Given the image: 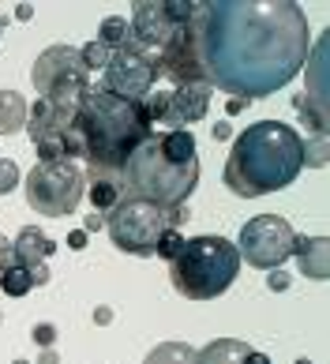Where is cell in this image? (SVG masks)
Listing matches in <instances>:
<instances>
[{
    "label": "cell",
    "mask_w": 330,
    "mask_h": 364,
    "mask_svg": "<svg viewBox=\"0 0 330 364\" xmlns=\"http://www.w3.org/2000/svg\"><path fill=\"white\" fill-rule=\"evenodd\" d=\"M143 364H196V349L188 342H158Z\"/></svg>",
    "instance_id": "cell-20"
},
{
    "label": "cell",
    "mask_w": 330,
    "mask_h": 364,
    "mask_svg": "<svg viewBox=\"0 0 330 364\" xmlns=\"http://www.w3.org/2000/svg\"><path fill=\"white\" fill-rule=\"evenodd\" d=\"M244 364H270V357H267V353H259V349H252V353L244 357Z\"/></svg>",
    "instance_id": "cell-33"
},
{
    "label": "cell",
    "mask_w": 330,
    "mask_h": 364,
    "mask_svg": "<svg viewBox=\"0 0 330 364\" xmlns=\"http://www.w3.org/2000/svg\"><path fill=\"white\" fill-rule=\"evenodd\" d=\"M16 364H31V360H16Z\"/></svg>",
    "instance_id": "cell-39"
},
{
    "label": "cell",
    "mask_w": 330,
    "mask_h": 364,
    "mask_svg": "<svg viewBox=\"0 0 330 364\" xmlns=\"http://www.w3.org/2000/svg\"><path fill=\"white\" fill-rule=\"evenodd\" d=\"M16 16H19V19H31V16H34V4H19Z\"/></svg>",
    "instance_id": "cell-37"
},
{
    "label": "cell",
    "mask_w": 330,
    "mask_h": 364,
    "mask_svg": "<svg viewBox=\"0 0 330 364\" xmlns=\"http://www.w3.org/2000/svg\"><path fill=\"white\" fill-rule=\"evenodd\" d=\"M11 248H16V263L26 267V271H31V267H38V263H46L49 255L57 252V245H53V240L41 233L38 225H23L19 237L11 240Z\"/></svg>",
    "instance_id": "cell-15"
},
{
    "label": "cell",
    "mask_w": 330,
    "mask_h": 364,
    "mask_svg": "<svg viewBox=\"0 0 330 364\" xmlns=\"http://www.w3.org/2000/svg\"><path fill=\"white\" fill-rule=\"evenodd\" d=\"M109 57H113V53H109L102 42H87L79 49V60H82V68H87V72H105Z\"/></svg>",
    "instance_id": "cell-22"
},
{
    "label": "cell",
    "mask_w": 330,
    "mask_h": 364,
    "mask_svg": "<svg viewBox=\"0 0 330 364\" xmlns=\"http://www.w3.org/2000/svg\"><path fill=\"white\" fill-rule=\"evenodd\" d=\"M293 255H297V267L304 278H312V282L330 278V240L326 237H297Z\"/></svg>",
    "instance_id": "cell-14"
},
{
    "label": "cell",
    "mask_w": 330,
    "mask_h": 364,
    "mask_svg": "<svg viewBox=\"0 0 330 364\" xmlns=\"http://www.w3.org/2000/svg\"><path fill=\"white\" fill-rule=\"evenodd\" d=\"M38 364H60V357H57V353H53V349H46V353H41V357H38Z\"/></svg>",
    "instance_id": "cell-36"
},
{
    "label": "cell",
    "mask_w": 330,
    "mask_h": 364,
    "mask_svg": "<svg viewBox=\"0 0 330 364\" xmlns=\"http://www.w3.org/2000/svg\"><path fill=\"white\" fill-rule=\"evenodd\" d=\"M304 169V139L282 120H255L233 139L222 181L233 196L255 199L289 188Z\"/></svg>",
    "instance_id": "cell-2"
},
{
    "label": "cell",
    "mask_w": 330,
    "mask_h": 364,
    "mask_svg": "<svg viewBox=\"0 0 330 364\" xmlns=\"http://www.w3.org/2000/svg\"><path fill=\"white\" fill-rule=\"evenodd\" d=\"M181 222H188V203L184 207H158V203H147V199H135V196H124L105 214L109 240L124 255H154L161 233L181 229Z\"/></svg>",
    "instance_id": "cell-6"
},
{
    "label": "cell",
    "mask_w": 330,
    "mask_h": 364,
    "mask_svg": "<svg viewBox=\"0 0 330 364\" xmlns=\"http://www.w3.org/2000/svg\"><path fill=\"white\" fill-rule=\"evenodd\" d=\"M206 83L244 102L270 98L308 64L312 34L297 0H206L196 11Z\"/></svg>",
    "instance_id": "cell-1"
},
{
    "label": "cell",
    "mask_w": 330,
    "mask_h": 364,
    "mask_svg": "<svg viewBox=\"0 0 330 364\" xmlns=\"http://www.w3.org/2000/svg\"><path fill=\"white\" fill-rule=\"evenodd\" d=\"M128 26H132L135 46L147 49V53H158L176 31V26L165 19L161 0H139V4H132V23Z\"/></svg>",
    "instance_id": "cell-13"
},
{
    "label": "cell",
    "mask_w": 330,
    "mask_h": 364,
    "mask_svg": "<svg viewBox=\"0 0 330 364\" xmlns=\"http://www.w3.org/2000/svg\"><path fill=\"white\" fill-rule=\"evenodd\" d=\"M26 128V98L16 90H0V136H16Z\"/></svg>",
    "instance_id": "cell-18"
},
{
    "label": "cell",
    "mask_w": 330,
    "mask_h": 364,
    "mask_svg": "<svg viewBox=\"0 0 330 364\" xmlns=\"http://www.w3.org/2000/svg\"><path fill=\"white\" fill-rule=\"evenodd\" d=\"M181 245H184L181 229H169V233H161V240H158V248H154V255H161V259H169V263H173V255L181 252Z\"/></svg>",
    "instance_id": "cell-23"
},
{
    "label": "cell",
    "mask_w": 330,
    "mask_h": 364,
    "mask_svg": "<svg viewBox=\"0 0 330 364\" xmlns=\"http://www.w3.org/2000/svg\"><path fill=\"white\" fill-rule=\"evenodd\" d=\"M304 166H326V136H315L312 143L304 139Z\"/></svg>",
    "instance_id": "cell-24"
},
{
    "label": "cell",
    "mask_w": 330,
    "mask_h": 364,
    "mask_svg": "<svg viewBox=\"0 0 330 364\" xmlns=\"http://www.w3.org/2000/svg\"><path fill=\"white\" fill-rule=\"evenodd\" d=\"M31 282H34V286H46V282H49V267H46V263L31 267Z\"/></svg>",
    "instance_id": "cell-31"
},
{
    "label": "cell",
    "mask_w": 330,
    "mask_h": 364,
    "mask_svg": "<svg viewBox=\"0 0 330 364\" xmlns=\"http://www.w3.org/2000/svg\"><path fill=\"white\" fill-rule=\"evenodd\" d=\"M87 196V173L79 161H38L26 173V203L41 218H68Z\"/></svg>",
    "instance_id": "cell-7"
},
{
    "label": "cell",
    "mask_w": 330,
    "mask_h": 364,
    "mask_svg": "<svg viewBox=\"0 0 330 364\" xmlns=\"http://www.w3.org/2000/svg\"><path fill=\"white\" fill-rule=\"evenodd\" d=\"M31 79H34L38 98L57 102V105H79V98L90 87V72L82 68L75 46H49L46 53H38Z\"/></svg>",
    "instance_id": "cell-8"
},
{
    "label": "cell",
    "mask_w": 330,
    "mask_h": 364,
    "mask_svg": "<svg viewBox=\"0 0 330 364\" xmlns=\"http://www.w3.org/2000/svg\"><path fill=\"white\" fill-rule=\"evenodd\" d=\"M247 353H252V346L240 338H214L196 349V364H244Z\"/></svg>",
    "instance_id": "cell-16"
},
{
    "label": "cell",
    "mask_w": 330,
    "mask_h": 364,
    "mask_svg": "<svg viewBox=\"0 0 330 364\" xmlns=\"http://www.w3.org/2000/svg\"><path fill=\"white\" fill-rule=\"evenodd\" d=\"M0 319H4V312H0Z\"/></svg>",
    "instance_id": "cell-40"
},
{
    "label": "cell",
    "mask_w": 330,
    "mask_h": 364,
    "mask_svg": "<svg viewBox=\"0 0 330 364\" xmlns=\"http://www.w3.org/2000/svg\"><path fill=\"white\" fill-rule=\"evenodd\" d=\"M158 57L147 53L139 46H128V49H113L105 72H102V90L117 94L124 102H143L150 90L158 87Z\"/></svg>",
    "instance_id": "cell-10"
},
{
    "label": "cell",
    "mask_w": 330,
    "mask_h": 364,
    "mask_svg": "<svg viewBox=\"0 0 330 364\" xmlns=\"http://www.w3.org/2000/svg\"><path fill=\"white\" fill-rule=\"evenodd\" d=\"M16 263V248H11V240L0 233V271H4V267H11Z\"/></svg>",
    "instance_id": "cell-28"
},
{
    "label": "cell",
    "mask_w": 330,
    "mask_h": 364,
    "mask_svg": "<svg viewBox=\"0 0 330 364\" xmlns=\"http://www.w3.org/2000/svg\"><path fill=\"white\" fill-rule=\"evenodd\" d=\"M124 196L158 207H184L199 184V146L191 132H150L120 173Z\"/></svg>",
    "instance_id": "cell-4"
},
{
    "label": "cell",
    "mask_w": 330,
    "mask_h": 364,
    "mask_svg": "<svg viewBox=\"0 0 330 364\" xmlns=\"http://www.w3.org/2000/svg\"><path fill=\"white\" fill-rule=\"evenodd\" d=\"M90 207L94 214H109L120 199H124V181L120 177H102V173H90Z\"/></svg>",
    "instance_id": "cell-17"
},
{
    "label": "cell",
    "mask_w": 330,
    "mask_h": 364,
    "mask_svg": "<svg viewBox=\"0 0 330 364\" xmlns=\"http://www.w3.org/2000/svg\"><path fill=\"white\" fill-rule=\"evenodd\" d=\"M31 338H34L41 349H53V342H57V327H53V323H34Z\"/></svg>",
    "instance_id": "cell-26"
},
{
    "label": "cell",
    "mask_w": 330,
    "mask_h": 364,
    "mask_svg": "<svg viewBox=\"0 0 330 364\" xmlns=\"http://www.w3.org/2000/svg\"><path fill=\"white\" fill-rule=\"evenodd\" d=\"M0 38H4V19H0Z\"/></svg>",
    "instance_id": "cell-38"
},
{
    "label": "cell",
    "mask_w": 330,
    "mask_h": 364,
    "mask_svg": "<svg viewBox=\"0 0 330 364\" xmlns=\"http://www.w3.org/2000/svg\"><path fill=\"white\" fill-rule=\"evenodd\" d=\"M293 225H289L282 214H255L247 218L237 233V255L247 267H259V271H278V267L293 255Z\"/></svg>",
    "instance_id": "cell-9"
},
{
    "label": "cell",
    "mask_w": 330,
    "mask_h": 364,
    "mask_svg": "<svg viewBox=\"0 0 330 364\" xmlns=\"http://www.w3.org/2000/svg\"><path fill=\"white\" fill-rule=\"evenodd\" d=\"M94 323H98V327H105V323H113V312H109V308H98V312H94Z\"/></svg>",
    "instance_id": "cell-34"
},
{
    "label": "cell",
    "mask_w": 330,
    "mask_h": 364,
    "mask_svg": "<svg viewBox=\"0 0 330 364\" xmlns=\"http://www.w3.org/2000/svg\"><path fill=\"white\" fill-rule=\"evenodd\" d=\"M75 132L82 139V158L90 173L120 177L132 151L154 132V124H150L147 102H124L102 87H87L75 109Z\"/></svg>",
    "instance_id": "cell-3"
},
{
    "label": "cell",
    "mask_w": 330,
    "mask_h": 364,
    "mask_svg": "<svg viewBox=\"0 0 330 364\" xmlns=\"http://www.w3.org/2000/svg\"><path fill=\"white\" fill-rule=\"evenodd\" d=\"M240 274V255L225 237H191L169 263L173 289L188 301H214Z\"/></svg>",
    "instance_id": "cell-5"
},
{
    "label": "cell",
    "mask_w": 330,
    "mask_h": 364,
    "mask_svg": "<svg viewBox=\"0 0 330 364\" xmlns=\"http://www.w3.org/2000/svg\"><path fill=\"white\" fill-rule=\"evenodd\" d=\"M98 229H105V218H102V214H94V210H90V218H82V233L90 237V233H98Z\"/></svg>",
    "instance_id": "cell-29"
},
{
    "label": "cell",
    "mask_w": 330,
    "mask_h": 364,
    "mask_svg": "<svg viewBox=\"0 0 330 364\" xmlns=\"http://www.w3.org/2000/svg\"><path fill=\"white\" fill-rule=\"evenodd\" d=\"M0 289H4L8 296H26V293L34 289L31 271H26V267H19V263L4 267V271H0Z\"/></svg>",
    "instance_id": "cell-21"
},
{
    "label": "cell",
    "mask_w": 330,
    "mask_h": 364,
    "mask_svg": "<svg viewBox=\"0 0 330 364\" xmlns=\"http://www.w3.org/2000/svg\"><path fill=\"white\" fill-rule=\"evenodd\" d=\"M211 83H184V87H173V90H150L147 94V113H150V124H161L169 132H188V124L206 117L211 109Z\"/></svg>",
    "instance_id": "cell-11"
},
{
    "label": "cell",
    "mask_w": 330,
    "mask_h": 364,
    "mask_svg": "<svg viewBox=\"0 0 330 364\" xmlns=\"http://www.w3.org/2000/svg\"><path fill=\"white\" fill-rule=\"evenodd\" d=\"M211 132H214V139H229V136H233V128L225 124V120H218V124H214Z\"/></svg>",
    "instance_id": "cell-32"
},
{
    "label": "cell",
    "mask_w": 330,
    "mask_h": 364,
    "mask_svg": "<svg viewBox=\"0 0 330 364\" xmlns=\"http://www.w3.org/2000/svg\"><path fill=\"white\" fill-rule=\"evenodd\" d=\"M244 105H247L244 98H233V102L225 105V113H229V117H237V113H244Z\"/></svg>",
    "instance_id": "cell-35"
},
{
    "label": "cell",
    "mask_w": 330,
    "mask_h": 364,
    "mask_svg": "<svg viewBox=\"0 0 330 364\" xmlns=\"http://www.w3.org/2000/svg\"><path fill=\"white\" fill-rule=\"evenodd\" d=\"M19 184V166L11 158H0V196H8Z\"/></svg>",
    "instance_id": "cell-25"
},
{
    "label": "cell",
    "mask_w": 330,
    "mask_h": 364,
    "mask_svg": "<svg viewBox=\"0 0 330 364\" xmlns=\"http://www.w3.org/2000/svg\"><path fill=\"white\" fill-rule=\"evenodd\" d=\"M289 282H293V278H289V274L282 271V267H278V271H270L267 289H270V293H285V289H289Z\"/></svg>",
    "instance_id": "cell-27"
},
{
    "label": "cell",
    "mask_w": 330,
    "mask_h": 364,
    "mask_svg": "<svg viewBox=\"0 0 330 364\" xmlns=\"http://www.w3.org/2000/svg\"><path fill=\"white\" fill-rule=\"evenodd\" d=\"M158 72L165 79H173V87H184V83H206V72H203V57H199V31H196V19L181 31H173V38L165 42L158 53Z\"/></svg>",
    "instance_id": "cell-12"
},
{
    "label": "cell",
    "mask_w": 330,
    "mask_h": 364,
    "mask_svg": "<svg viewBox=\"0 0 330 364\" xmlns=\"http://www.w3.org/2000/svg\"><path fill=\"white\" fill-rule=\"evenodd\" d=\"M98 42H102L109 53H113V49H128V46H135L128 19H124V16H105L102 26H98Z\"/></svg>",
    "instance_id": "cell-19"
},
{
    "label": "cell",
    "mask_w": 330,
    "mask_h": 364,
    "mask_svg": "<svg viewBox=\"0 0 330 364\" xmlns=\"http://www.w3.org/2000/svg\"><path fill=\"white\" fill-rule=\"evenodd\" d=\"M68 248L82 252V248H87V233H82V229H72V233H68Z\"/></svg>",
    "instance_id": "cell-30"
}]
</instances>
